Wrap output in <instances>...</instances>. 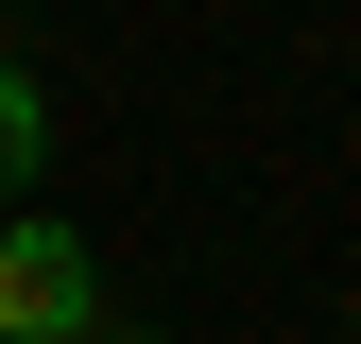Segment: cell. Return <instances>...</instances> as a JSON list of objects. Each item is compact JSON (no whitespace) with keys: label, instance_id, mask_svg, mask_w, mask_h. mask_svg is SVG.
Returning a JSON list of instances; mask_svg holds the SVG:
<instances>
[{"label":"cell","instance_id":"3","mask_svg":"<svg viewBox=\"0 0 361 344\" xmlns=\"http://www.w3.org/2000/svg\"><path fill=\"white\" fill-rule=\"evenodd\" d=\"M0 86H18V69H0Z\"/></svg>","mask_w":361,"mask_h":344},{"label":"cell","instance_id":"2","mask_svg":"<svg viewBox=\"0 0 361 344\" xmlns=\"http://www.w3.org/2000/svg\"><path fill=\"white\" fill-rule=\"evenodd\" d=\"M35 155H52V104H35V69H18V86H0V207L35 190Z\"/></svg>","mask_w":361,"mask_h":344},{"label":"cell","instance_id":"1","mask_svg":"<svg viewBox=\"0 0 361 344\" xmlns=\"http://www.w3.org/2000/svg\"><path fill=\"white\" fill-rule=\"evenodd\" d=\"M69 327H104V276H86V241L35 224V190H18V224H0V344H69Z\"/></svg>","mask_w":361,"mask_h":344}]
</instances>
